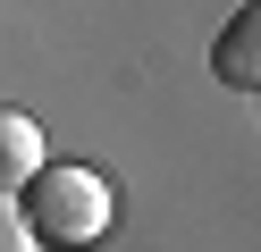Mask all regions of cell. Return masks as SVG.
<instances>
[{
    "label": "cell",
    "mask_w": 261,
    "mask_h": 252,
    "mask_svg": "<svg viewBox=\"0 0 261 252\" xmlns=\"http://www.w3.org/2000/svg\"><path fill=\"white\" fill-rule=\"evenodd\" d=\"M17 210H25V227H34V244H101L110 235V218H118V202H110V185L93 177V168H76V160H42L34 177L17 185Z\"/></svg>",
    "instance_id": "obj_1"
},
{
    "label": "cell",
    "mask_w": 261,
    "mask_h": 252,
    "mask_svg": "<svg viewBox=\"0 0 261 252\" xmlns=\"http://www.w3.org/2000/svg\"><path fill=\"white\" fill-rule=\"evenodd\" d=\"M211 67H219V84H236V93H253V84H261V9H236V17L219 25Z\"/></svg>",
    "instance_id": "obj_2"
},
{
    "label": "cell",
    "mask_w": 261,
    "mask_h": 252,
    "mask_svg": "<svg viewBox=\"0 0 261 252\" xmlns=\"http://www.w3.org/2000/svg\"><path fill=\"white\" fill-rule=\"evenodd\" d=\"M34 168H42V126L25 109H0V193H17Z\"/></svg>",
    "instance_id": "obj_3"
},
{
    "label": "cell",
    "mask_w": 261,
    "mask_h": 252,
    "mask_svg": "<svg viewBox=\"0 0 261 252\" xmlns=\"http://www.w3.org/2000/svg\"><path fill=\"white\" fill-rule=\"evenodd\" d=\"M0 252H42L34 227H25V210H17V193H0Z\"/></svg>",
    "instance_id": "obj_4"
}]
</instances>
